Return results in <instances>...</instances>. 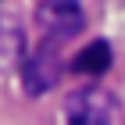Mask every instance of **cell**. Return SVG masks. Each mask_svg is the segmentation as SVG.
<instances>
[{"label":"cell","instance_id":"1","mask_svg":"<svg viewBox=\"0 0 125 125\" xmlns=\"http://www.w3.org/2000/svg\"><path fill=\"white\" fill-rule=\"evenodd\" d=\"M64 122L68 125H115L118 122V100L100 86H82L68 93L64 100Z\"/></svg>","mask_w":125,"mask_h":125},{"label":"cell","instance_id":"2","mask_svg":"<svg viewBox=\"0 0 125 125\" xmlns=\"http://www.w3.org/2000/svg\"><path fill=\"white\" fill-rule=\"evenodd\" d=\"M82 21H86V14H82L79 0H39V7H36V25L54 39L75 36L82 29Z\"/></svg>","mask_w":125,"mask_h":125},{"label":"cell","instance_id":"3","mask_svg":"<svg viewBox=\"0 0 125 125\" xmlns=\"http://www.w3.org/2000/svg\"><path fill=\"white\" fill-rule=\"evenodd\" d=\"M18 72H21V86H25V93H29V96H39V93H47L50 86H57V79H61L57 54H50L47 47H39V50H29V54L21 57Z\"/></svg>","mask_w":125,"mask_h":125},{"label":"cell","instance_id":"4","mask_svg":"<svg viewBox=\"0 0 125 125\" xmlns=\"http://www.w3.org/2000/svg\"><path fill=\"white\" fill-rule=\"evenodd\" d=\"M25 57V32L21 21L7 11H0V64H18Z\"/></svg>","mask_w":125,"mask_h":125},{"label":"cell","instance_id":"5","mask_svg":"<svg viewBox=\"0 0 125 125\" xmlns=\"http://www.w3.org/2000/svg\"><path fill=\"white\" fill-rule=\"evenodd\" d=\"M72 68L82 72V75H100V72H107V68H111V47L100 43V39H96V43H86V47L75 54Z\"/></svg>","mask_w":125,"mask_h":125}]
</instances>
